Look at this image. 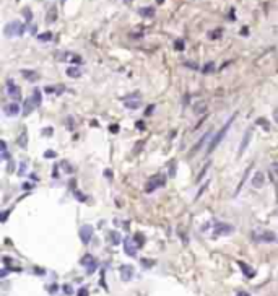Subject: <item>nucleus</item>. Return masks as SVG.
I'll list each match as a JSON object with an SVG mask.
<instances>
[{
  "mask_svg": "<svg viewBox=\"0 0 278 296\" xmlns=\"http://www.w3.org/2000/svg\"><path fill=\"white\" fill-rule=\"evenodd\" d=\"M234 117H236V114H234V116H231V117L228 119V122H226V124H224V125H223V129H221V130L218 132V134L215 135V138L212 140V143H210V145H208V148H207V151H208V153H212V151L215 150L216 146H218V143H220L221 140L224 138V135L228 134V130H229V127H231V122L234 121Z\"/></svg>",
  "mask_w": 278,
  "mask_h": 296,
  "instance_id": "obj_1",
  "label": "nucleus"
},
{
  "mask_svg": "<svg viewBox=\"0 0 278 296\" xmlns=\"http://www.w3.org/2000/svg\"><path fill=\"white\" fill-rule=\"evenodd\" d=\"M25 33V25L20 21H10L7 23L5 28H3V34L7 38H13V36H21Z\"/></svg>",
  "mask_w": 278,
  "mask_h": 296,
  "instance_id": "obj_2",
  "label": "nucleus"
},
{
  "mask_svg": "<svg viewBox=\"0 0 278 296\" xmlns=\"http://www.w3.org/2000/svg\"><path fill=\"white\" fill-rule=\"evenodd\" d=\"M164 181H166V179H164V176H161V174L153 176V177L148 179L145 190H147V192H153L155 189H158V187H163L164 186Z\"/></svg>",
  "mask_w": 278,
  "mask_h": 296,
  "instance_id": "obj_3",
  "label": "nucleus"
},
{
  "mask_svg": "<svg viewBox=\"0 0 278 296\" xmlns=\"http://www.w3.org/2000/svg\"><path fill=\"white\" fill-rule=\"evenodd\" d=\"M254 239L259 242H275L276 234L273 231H260V233H254Z\"/></svg>",
  "mask_w": 278,
  "mask_h": 296,
  "instance_id": "obj_4",
  "label": "nucleus"
},
{
  "mask_svg": "<svg viewBox=\"0 0 278 296\" xmlns=\"http://www.w3.org/2000/svg\"><path fill=\"white\" fill-rule=\"evenodd\" d=\"M7 91H8L10 98L13 99H21V90L15 85V82H11V80H8L7 82Z\"/></svg>",
  "mask_w": 278,
  "mask_h": 296,
  "instance_id": "obj_5",
  "label": "nucleus"
},
{
  "mask_svg": "<svg viewBox=\"0 0 278 296\" xmlns=\"http://www.w3.org/2000/svg\"><path fill=\"white\" fill-rule=\"evenodd\" d=\"M234 231V226L228 225V223H218L215 226V234L220 236V234H231Z\"/></svg>",
  "mask_w": 278,
  "mask_h": 296,
  "instance_id": "obj_6",
  "label": "nucleus"
},
{
  "mask_svg": "<svg viewBox=\"0 0 278 296\" xmlns=\"http://www.w3.org/2000/svg\"><path fill=\"white\" fill-rule=\"evenodd\" d=\"M80 238H82V241L85 244H88V242L91 241V238H93V228L88 226V225L82 226V228H80Z\"/></svg>",
  "mask_w": 278,
  "mask_h": 296,
  "instance_id": "obj_7",
  "label": "nucleus"
},
{
  "mask_svg": "<svg viewBox=\"0 0 278 296\" xmlns=\"http://www.w3.org/2000/svg\"><path fill=\"white\" fill-rule=\"evenodd\" d=\"M82 265L86 267L88 273H91V272L96 270V262H94V259H93L91 254H86V255H85V257L82 259Z\"/></svg>",
  "mask_w": 278,
  "mask_h": 296,
  "instance_id": "obj_8",
  "label": "nucleus"
},
{
  "mask_svg": "<svg viewBox=\"0 0 278 296\" xmlns=\"http://www.w3.org/2000/svg\"><path fill=\"white\" fill-rule=\"evenodd\" d=\"M134 273H135V270H134V267L132 265H122L120 267V277H122L124 282L132 280L134 278Z\"/></svg>",
  "mask_w": 278,
  "mask_h": 296,
  "instance_id": "obj_9",
  "label": "nucleus"
},
{
  "mask_svg": "<svg viewBox=\"0 0 278 296\" xmlns=\"http://www.w3.org/2000/svg\"><path fill=\"white\" fill-rule=\"evenodd\" d=\"M251 138H252V129H249V130H246L244 137H242V140H241V145H239V155H242L244 151H246V148H247L249 142H251Z\"/></svg>",
  "mask_w": 278,
  "mask_h": 296,
  "instance_id": "obj_10",
  "label": "nucleus"
},
{
  "mask_svg": "<svg viewBox=\"0 0 278 296\" xmlns=\"http://www.w3.org/2000/svg\"><path fill=\"white\" fill-rule=\"evenodd\" d=\"M264 184H265V176L262 173H255V176H254V179H252V186L255 187V189H260Z\"/></svg>",
  "mask_w": 278,
  "mask_h": 296,
  "instance_id": "obj_11",
  "label": "nucleus"
},
{
  "mask_svg": "<svg viewBox=\"0 0 278 296\" xmlns=\"http://www.w3.org/2000/svg\"><path fill=\"white\" fill-rule=\"evenodd\" d=\"M124 244H125V254L134 257V255L137 254V247H135L134 241H132V239H125V242H124Z\"/></svg>",
  "mask_w": 278,
  "mask_h": 296,
  "instance_id": "obj_12",
  "label": "nucleus"
},
{
  "mask_svg": "<svg viewBox=\"0 0 278 296\" xmlns=\"http://www.w3.org/2000/svg\"><path fill=\"white\" fill-rule=\"evenodd\" d=\"M5 114L7 116H18L20 114V106L17 103H11V104L5 106Z\"/></svg>",
  "mask_w": 278,
  "mask_h": 296,
  "instance_id": "obj_13",
  "label": "nucleus"
},
{
  "mask_svg": "<svg viewBox=\"0 0 278 296\" xmlns=\"http://www.w3.org/2000/svg\"><path fill=\"white\" fill-rule=\"evenodd\" d=\"M239 267H241V269H242L244 275H246V277H247V278H252L254 275H255V270H254V269H251V267H249V265H246L244 262H239Z\"/></svg>",
  "mask_w": 278,
  "mask_h": 296,
  "instance_id": "obj_14",
  "label": "nucleus"
},
{
  "mask_svg": "<svg viewBox=\"0 0 278 296\" xmlns=\"http://www.w3.org/2000/svg\"><path fill=\"white\" fill-rule=\"evenodd\" d=\"M140 15H142L143 18H153V15H155V8H153V7H145V8H140Z\"/></svg>",
  "mask_w": 278,
  "mask_h": 296,
  "instance_id": "obj_15",
  "label": "nucleus"
},
{
  "mask_svg": "<svg viewBox=\"0 0 278 296\" xmlns=\"http://www.w3.org/2000/svg\"><path fill=\"white\" fill-rule=\"evenodd\" d=\"M36 104H34V103H33V99H26V103H25V109H23V114H25V116H28V114H29L31 113V111H33V107H34Z\"/></svg>",
  "mask_w": 278,
  "mask_h": 296,
  "instance_id": "obj_16",
  "label": "nucleus"
},
{
  "mask_svg": "<svg viewBox=\"0 0 278 296\" xmlns=\"http://www.w3.org/2000/svg\"><path fill=\"white\" fill-rule=\"evenodd\" d=\"M31 99H33V103H34L36 106H39V104H41V101H42V96H41V91H39L38 88H36V90L33 91V98H31Z\"/></svg>",
  "mask_w": 278,
  "mask_h": 296,
  "instance_id": "obj_17",
  "label": "nucleus"
},
{
  "mask_svg": "<svg viewBox=\"0 0 278 296\" xmlns=\"http://www.w3.org/2000/svg\"><path fill=\"white\" fill-rule=\"evenodd\" d=\"M67 75L72 78H78L82 75V72H80V69H76V67H70V69H67Z\"/></svg>",
  "mask_w": 278,
  "mask_h": 296,
  "instance_id": "obj_18",
  "label": "nucleus"
},
{
  "mask_svg": "<svg viewBox=\"0 0 278 296\" xmlns=\"http://www.w3.org/2000/svg\"><path fill=\"white\" fill-rule=\"evenodd\" d=\"M21 73H23V77L28 78V80H36L38 78V73L33 72V70H21Z\"/></svg>",
  "mask_w": 278,
  "mask_h": 296,
  "instance_id": "obj_19",
  "label": "nucleus"
},
{
  "mask_svg": "<svg viewBox=\"0 0 278 296\" xmlns=\"http://www.w3.org/2000/svg\"><path fill=\"white\" fill-rule=\"evenodd\" d=\"M18 143H20V146L26 148V143H28V137H26V134H25V132H23V134L20 135V138H18Z\"/></svg>",
  "mask_w": 278,
  "mask_h": 296,
  "instance_id": "obj_20",
  "label": "nucleus"
},
{
  "mask_svg": "<svg viewBox=\"0 0 278 296\" xmlns=\"http://www.w3.org/2000/svg\"><path fill=\"white\" fill-rule=\"evenodd\" d=\"M125 106L127 107H130V109H137V107L140 106V99H137V101H125Z\"/></svg>",
  "mask_w": 278,
  "mask_h": 296,
  "instance_id": "obj_21",
  "label": "nucleus"
},
{
  "mask_svg": "<svg viewBox=\"0 0 278 296\" xmlns=\"http://www.w3.org/2000/svg\"><path fill=\"white\" fill-rule=\"evenodd\" d=\"M38 39H39V41H51V39H52V33H49V31H47V33H42V34L38 36Z\"/></svg>",
  "mask_w": 278,
  "mask_h": 296,
  "instance_id": "obj_22",
  "label": "nucleus"
},
{
  "mask_svg": "<svg viewBox=\"0 0 278 296\" xmlns=\"http://www.w3.org/2000/svg\"><path fill=\"white\" fill-rule=\"evenodd\" d=\"M135 242H137V246H143L145 236H143L142 233H137V234H135Z\"/></svg>",
  "mask_w": 278,
  "mask_h": 296,
  "instance_id": "obj_23",
  "label": "nucleus"
},
{
  "mask_svg": "<svg viewBox=\"0 0 278 296\" xmlns=\"http://www.w3.org/2000/svg\"><path fill=\"white\" fill-rule=\"evenodd\" d=\"M184 47H185V44H184L182 39H177V41L174 42V49L176 51H184Z\"/></svg>",
  "mask_w": 278,
  "mask_h": 296,
  "instance_id": "obj_24",
  "label": "nucleus"
},
{
  "mask_svg": "<svg viewBox=\"0 0 278 296\" xmlns=\"http://www.w3.org/2000/svg\"><path fill=\"white\" fill-rule=\"evenodd\" d=\"M221 34H223V31H221V29H215V31H212V33L208 34V38H210V39H218Z\"/></svg>",
  "mask_w": 278,
  "mask_h": 296,
  "instance_id": "obj_25",
  "label": "nucleus"
},
{
  "mask_svg": "<svg viewBox=\"0 0 278 296\" xmlns=\"http://www.w3.org/2000/svg\"><path fill=\"white\" fill-rule=\"evenodd\" d=\"M213 70H215V63H213V62L207 63V65L203 67V73H212Z\"/></svg>",
  "mask_w": 278,
  "mask_h": 296,
  "instance_id": "obj_26",
  "label": "nucleus"
},
{
  "mask_svg": "<svg viewBox=\"0 0 278 296\" xmlns=\"http://www.w3.org/2000/svg\"><path fill=\"white\" fill-rule=\"evenodd\" d=\"M111 238H112V244H119L120 242V234L116 233V231H112L111 233Z\"/></svg>",
  "mask_w": 278,
  "mask_h": 296,
  "instance_id": "obj_27",
  "label": "nucleus"
},
{
  "mask_svg": "<svg viewBox=\"0 0 278 296\" xmlns=\"http://www.w3.org/2000/svg\"><path fill=\"white\" fill-rule=\"evenodd\" d=\"M195 113L197 114H203L205 113V103H199V104L195 106Z\"/></svg>",
  "mask_w": 278,
  "mask_h": 296,
  "instance_id": "obj_28",
  "label": "nucleus"
},
{
  "mask_svg": "<svg viewBox=\"0 0 278 296\" xmlns=\"http://www.w3.org/2000/svg\"><path fill=\"white\" fill-rule=\"evenodd\" d=\"M23 15H25L26 21L29 23V21H31V18H33V15H31V10H29V8H25V10H23Z\"/></svg>",
  "mask_w": 278,
  "mask_h": 296,
  "instance_id": "obj_29",
  "label": "nucleus"
},
{
  "mask_svg": "<svg viewBox=\"0 0 278 296\" xmlns=\"http://www.w3.org/2000/svg\"><path fill=\"white\" fill-rule=\"evenodd\" d=\"M257 124H259V125H262L265 130H268V129H270V125L267 124V119H259V121H257Z\"/></svg>",
  "mask_w": 278,
  "mask_h": 296,
  "instance_id": "obj_30",
  "label": "nucleus"
},
{
  "mask_svg": "<svg viewBox=\"0 0 278 296\" xmlns=\"http://www.w3.org/2000/svg\"><path fill=\"white\" fill-rule=\"evenodd\" d=\"M270 169H272V177H273V176H276V177H278V163H273V165L272 166H270Z\"/></svg>",
  "mask_w": 278,
  "mask_h": 296,
  "instance_id": "obj_31",
  "label": "nucleus"
},
{
  "mask_svg": "<svg viewBox=\"0 0 278 296\" xmlns=\"http://www.w3.org/2000/svg\"><path fill=\"white\" fill-rule=\"evenodd\" d=\"M90 294V291H88V288H80L78 293H76V296H88Z\"/></svg>",
  "mask_w": 278,
  "mask_h": 296,
  "instance_id": "obj_32",
  "label": "nucleus"
},
{
  "mask_svg": "<svg viewBox=\"0 0 278 296\" xmlns=\"http://www.w3.org/2000/svg\"><path fill=\"white\" fill-rule=\"evenodd\" d=\"M169 176H171V177H174V176H176V161H174V159H172V163H171V171H169Z\"/></svg>",
  "mask_w": 278,
  "mask_h": 296,
  "instance_id": "obj_33",
  "label": "nucleus"
},
{
  "mask_svg": "<svg viewBox=\"0 0 278 296\" xmlns=\"http://www.w3.org/2000/svg\"><path fill=\"white\" fill-rule=\"evenodd\" d=\"M63 293H65V294H72V293H73L72 286L70 285H63Z\"/></svg>",
  "mask_w": 278,
  "mask_h": 296,
  "instance_id": "obj_34",
  "label": "nucleus"
},
{
  "mask_svg": "<svg viewBox=\"0 0 278 296\" xmlns=\"http://www.w3.org/2000/svg\"><path fill=\"white\" fill-rule=\"evenodd\" d=\"M184 65H185V67H190V69H194V70L199 69V65H197V63H194V62H185Z\"/></svg>",
  "mask_w": 278,
  "mask_h": 296,
  "instance_id": "obj_35",
  "label": "nucleus"
},
{
  "mask_svg": "<svg viewBox=\"0 0 278 296\" xmlns=\"http://www.w3.org/2000/svg\"><path fill=\"white\" fill-rule=\"evenodd\" d=\"M142 264H145V267H151L155 262H153V261H148V259H142Z\"/></svg>",
  "mask_w": 278,
  "mask_h": 296,
  "instance_id": "obj_36",
  "label": "nucleus"
},
{
  "mask_svg": "<svg viewBox=\"0 0 278 296\" xmlns=\"http://www.w3.org/2000/svg\"><path fill=\"white\" fill-rule=\"evenodd\" d=\"M25 169H26V163H21V166H20V176H25Z\"/></svg>",
  "mask_w": 278,
  "mask_h": 296,
  "instance_id": "obj_37",
  "label": "nucleus"
},
{
  "mask_svg": "<svg viewBox=\"0 0 278 296\" xmlns=\"http://www.w3.org/2000/svg\"><path fill=\"white\" fill-rule=\"evenodd\" d=\"M44 156H46V158H54L55 156V151H46V153H44Z\"/></svg>",
  "mask_w": 278,
  "mask_h": 296,
  "instance_id": "obj_38",
  "label": "nucleus"
},
{
  "mask_svg": "<svg viewBox=\"0 0 278 296\" xmlns=\"http://www.w3.org/2000/svg\"><path fill=\"white\" fill-rule=\"evenodd\" d=\"M236 296H251V294H249L247 291H237V294H236Z\"/></svg>",
  "mask_w": 278,
  "mask_h": 296,
  "instance_id": "obj_39",
  "label": "nucleus"
},
{
  "mask_svg": "<svg viewBox=\"0 0 278 296\" xmlns=\"http://www.w3.org/2000/svg\"><path fill=\"white\" fill-rule=\"evenodd\" d=\"M42 134H44V135H47V134H52V129H51V127H49V129H44V130H42ZM47 137H49V135H47Z\"/></svg>",
  "mask_w": 278,
  "mask_h": 296,
  "instance_id": "obj_40",
  "label": "nucleus"
},
{
  "mask_svg": "<svg viewBox=\"0 0 278 296\" xmlns=\"http://www.w3.org/2000/svg\"><path fill=\"white\" fill-rule=\"evenodd\" d=\"M143 127H145V124H142V121L137 122V129H143Z\"/></svg>",
  "mask_w": 278,
  "mask_h": 296,
  "instance_id": "obj_41",
  "label": "nucleus"
},
{
  "mask_svg": "<svg viewBox=\"0 0 278 296\" xmlns=\"http://www.w3.org/2000/svg\"><path fill=\"white\" fill-rule=\"evenodd\" d=\"M111 132H119V125H111Z\"/></svg>",
  "mask_w": 278,
  "mask_h": 296,
  "instance_id": "obj_42",
  "label": "nucleus"
},
{
  "mask_svg": "<svg viewBox=\"0 0 278 296\" xmlns=\"http://www.w3.org/2000/svg\"><path fill=\"white\" fill-rule=\"evenodd\" d=\"M106 177H107V179H111V177H112V173H111V169H106Z\"/></svg>",
  "mask_w": 278,
  "mask_h": 296,
  "instance_id": "obj_43",
  "label": "nucleus"
},
{
  "mask_svg": "<svg viewBox=\"0 0 278 296\" xmlns=\"http://www.w3.org/2000/svg\"><path fill=\"white\" fill-rule=\"evenodd\" d=\"M273 117H275V121L278 122V109H275V111H273Z\"/></svg>",
  "mask_w": 278,
  "mask_h": 296,
  "instance_id": "obj_44",
  "label": "nucleus"
},
{
  "mask_svg": "<svg viewBox=\"0 0 278 296\" xmlns=\"http://www.w3.org/2000/svg\"><path fill=\"white\" fill-rule=\"evenodd\" d=\"M241 33H242V34H247L249 29H247V28H242V31H241Z\"/></svg>",
  "mask_w": 278,
  "mask_h": 296,
  "instance_id": "obj_45",
  "label": "nucleus"
},
{
  "mask_svg": "<svg viewBox=\"0 0 278 296\" xmlns=\"http://www.w3.org/2000/svg\"><path fill=\"white\" fill-rule=\"evenodd\" d=\"M156 2H158V3H163V2H164V0H156Z\"/></svg>",
  "mask_w": 278,
  "mask_h": 296,
  "instance_id": "obj_46",
  "label": "nucleus"
}]
</instances>
